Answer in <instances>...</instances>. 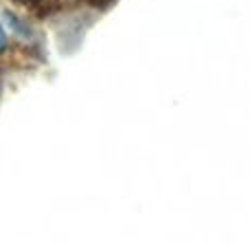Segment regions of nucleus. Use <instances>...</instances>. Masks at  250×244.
Wrapping results in <instances>:
<instances>
[{
  "label": "nucleus",
  "mask_w": 250,
  "mask_h": 244,
  "mask_svg": "<svg viewBox=\"0 0 250 244\" xmlns=\"http://www.w3.org/2000/svg\"><path fill=\"white\" fill-rule=\"evenodd\" d=\"M13 2H20V4H33V2H40V0H13Z\"/></svg>",
  "instance_id": "f03ea898"
},
{
  "label": "nucleus",
  "mask_w": 250,
  "mask_h": 244,
  "mask_svg": "<svg viewBox=\"0 0 250 244\" xmlns=\"http://www.w3.org/2000/svg\"><path fill=\"white\" fill-rule=\"evenodd\" d=\"M4 46H7V33H4V29L0 26V51H4Z\"/></svg>",
  "instance_id": "f257e3e1"
}]
</instances>
